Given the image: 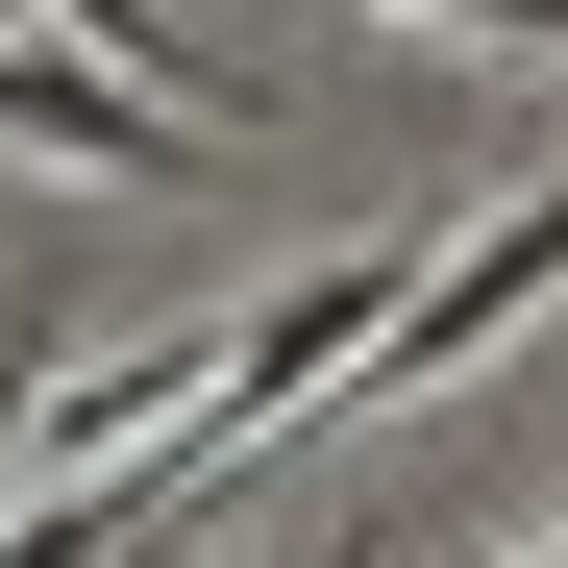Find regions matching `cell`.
Returning <instances> with one entry per match:
<instances>
[{"label": "cell", "mask_w": 568, "mask_h": 568, "mask_svg": "<svg viewBox=\"0 0 568 568\" xmlns=\"http://www.w3.org/2000/svg\"><path fill=\"white\" fill-rule=\"evenodd\" d=\"M396 297H420L396 247H322V272H272V297L199 346V420H173V469L223 495V469H247L272 420H297V396H322V371H371V346H396Z\"/></svg>", "instance_id": "1"}, {"label": "cell", "mask_w": 568, "mask_h": 568, "mask_svg": "<svg viewBox=\"0 0 568 568\" xmlns=\"http://www.w3.org/2000/svg\"><path fill=\"white\" fill-rule=\"evenodd\" d=\"M0 149H50V173H124V199H173V173H199V100L100 74L74 26H0Z\"/></svg>", "instance_id": "2"}, {"label": "cell", "mask_w": 568, "mask_h": 568, "mask_svg": "<svg viewBox=\"0 0 568 568\" xmlns=\"http://www.w3.org/2000/svg\"><path fill=\"white\" fill-rule=\"evenodd\" d=\"M544 297H568V173H519V199H495V223H469L420 297H396V346H371V371H469V346H519Z\"/></svg>", "instance_id": "3"}, {"label": "cell", "mask_w": 568, "mask_h": 568, "mask_svg": "<svg viewBox=\"0 0 568 568\" xmlns=\"http://www.w3.org/2000/svg\"><path fill=\"white\" fill-rule=\"evenodd\" d=\"M173 495H199V469H173V445H124V469H50V495L0 519V568H124V544H149Z\"/></svg>", "instance_id": "4"}, {"label": "cell", "mask_w": 568, "mask_h": 568, "mask_svg": "<svg viewBox=\"0 0 568 568\" xmlns=\"http://www.w3.org/2000/svg\"><path fill=\"white\" fill-rule=\"evenodd\" d=\"M50 371H74L50 322H26V346H0V469H26V445H50Z\"/></svg>", "instance_id": "5"}, {"label": "cell", "mask_w": 568, "mask_h": 568, "mask_svg": "<svg viewBox=\"0 0 568 568\" xmlns=\"http://www.w3.org/2000/svg\"><path fill=\"white\" fill-rule=\"evenodd\" d=\"M420 26H495V50H568V0H420Z\"/></svg>", "instance_id": "6"}, {"label": "cell", "mask_w": 568, "mask_h": 568, "mask_svg": "<svg viewBox=\"0 0 568 568\" xmlns=\"http://www.w3.org/2000/svg\"><path fill=\"white\" fill-rule=\"evenodd\" d=\"M297 568H371V544H297Z\"/></svg>", "instance_id": "7"}]
</instances>
